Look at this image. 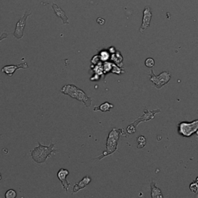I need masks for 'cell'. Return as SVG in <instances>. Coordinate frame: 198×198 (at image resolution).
<instances>
[{
	"instance_id": "28",
	"label": "cell",
	"mask_w": 198,
	"mask_h": 198,
	"mask_svg": "<svg viewBox=\"0 0 198 198\" xmlns=\"http://www.w3.org/2000/svg\"><path fill=\"white\" fill-rule=\"evenodd\" d=\"M1 179H2V176H1V174H0V180H1Z\"/></svg>"
},
{
	"instance_id": "7",
	"label": "cell",
	"mask_w": 198,
	"mask_h": 198,
	"mask_svg": "<svg viewBox=\"0 0 198 198\" xmlns=\"http://www.w3.org/2000/svg\"><path fill=\"white\" fill-rule=\"evenodd\" d=\"M146 112H145L143 116H142V117H140L139 119H138L136 121H135L134 123L130 125L129 127L127 128V132L129 133V134H132V133H134L135 132L137 123L141 122V121H148V120L151 119H153L155 115H156L157 112H160V110H156V111H152V112H148V111H146Z\"/></svg>"
},
{
	"instance_id": "18",
	"label": "cell",
	"mask_w": 198,
	"mask_h": 198,
	"mask_svg": "<svg viewBox=\"0 0 198 198\" xmlns=\"http://www.w3.org/2000/svg\"><path fill=\"white\" fill-rule=\"evenodd\" d=\"M145 64H146V67H149V68H152V67H153V66L155 65V60H154L152 58H148V59L146 60Z\"/></svg>"
},
{
	"instance_id": "19",
	"label": "cell",
	"mask_w": 198,
	"mask_h": 198,
	"mask_svg": "<svg viewBox=\"0 0 198 198\" xmlns=\"http://www.w3.org/2000/svg\"><path fill=\"white\" fill-rule=\"evenodd\" d=\"M112 60L116 62V64H119V63L121 62V60H122V57H121V55L119 53H117V55H112Z\"/></svg>"
},
{
	"instance_id": "4",
	"label": "cell",
	"mask_w": 198,
	"mask_h": 198,
	"mask_svg": "<svg viewBox=\"0 0 198 198\" xmlns=\"http://www.w3.org/2000/svg\"><path fill=\"white\" fill-rule=\"evenodd\" d=\"M150 80L153 82L154 85L157 89H160L163 86L166 85L170 80V74L168 71H163L160 75L154 74L152 70H151V74H150Z\"/></svg>"
},
{
	"instance_id": "14",
	"label": "cell",
	"mask_w": 198,
	"mask_h": 198,
	"mask_svg": "<svg viewBox=\"0 0 198 198\" xmlns=\"http://www.w3.org/2000/svg\"><path fill=\"white\" fill-rule=\"evenodd\" d=\"M114 105L112 104H110L108 102H105L104 104L101 105L98 107L94 108V111H101V112H109L110 110L113 108Z\"/></svg>"
},
{
	"instance_id": "12",
	"label": "cell",
	"mask_w": 198,
	"mask_h": 198,
	"mask_svg": "<svg viewBox=\"0 0 198 198\" xmlns=\"http://www.w3.org/2000/svg\"><path fill=\"white\" fill-rule=\"evenodd\" d=\"M91 178L89 177H84L78 183H76V184L74 185V187L73 188V193L78 192L80 190L86 187L87 186H88V184L91 182Z\"/></svg>"
},
{
	"instance_id": "25",
	"label": "cell",
	"mask_w": 198,
	"mask_h": 198,
	"mask_svg": "<svg viewBox=\"0 0 198 198\" xmlns=\"http://www.w3.org/2000/svg\"><path fill=\"white\" fill-rule=\"evenodd\" d=\"M114 49H115V48H114V47H111V48H110V50H109L110 52H112V53H115V52H116V50H113Z\"/></svg>"
},
{
	"instance_id": "26",
	"label": "cell",
	"mask_w": 198,
	"mask_h": 198,
	"mask_svg": "<svg viewBox=\"0 0 198 198\" xmlns=\"http://www.w3.org/2000/svg\"><path fill=\"white\" fill-rule=\"evenodd\" d=\"M196 132V134H197V136H198V129H197V131H196V132Z\"/></svg>"
},
{
	"instance_id": "10",
	"label": "cell",
	"mask_w": 198,
	"mask_h": 198,
	"mask_svg": "<svg viewBox=\"0 0 198 198\" xmlns=\"http://www.w3.org/2000/svg\"><path fill=\"white\" fill-rule=\"evenodd\" d=\"M68 174H69V171L65 169H60L57 173L58 179L60 180V181L61 182L62 186H63L64 189L65 190V191H68L70 186V183H68V182L66 180V177H67V176L68 175Z\"/></svg>"
},
{
	"instance_id": "8",
	"label": "cell",
	"mask_w": 198,
	"mask_h": 198,
	"mask_svg": "<svg viewBox=\"0 0 198 198\" xmlns=\"http://www.w3.org/2000/svg\"><path fill=\"white\" fill-rule=\"evenodd\" d=\"M28 68V64L27 63L24 62V63H21V64H17V65H7V66H4L2 68L1 71L2 73H5L6 74H7L8 76H13L14 73L15 72V71L18 69H26Z\"/></svg>"
},
{
	"instance_id": "23",
	"label": "cell",
	"mask_w": 198,
	"mask_h": 198,
	"mask_svg": "<svg viewBox=\"0 0 198 198\" xmlns=\"http://www.w3.org/2000/svg\"><path fill=\"white\" fill-rule=\"evenodd\" d=\"M8 37V33H2L1 36H0V42L2 40H4V39H6V37Z\"/></svg>"
},
{
	"instance_id": "13",
	"label": "cell",
	"mask_w": 198,
	"mask_h": 198,
	"mask_svg": "<svg viewBox=\"0 0 198 198\" xmlns=\"http://www.w3.org/2000/svg\"><path fill=\"white\" fill-rule=\"evenodd\" d=\"M151 196L152 198H163V196L162 194V192L160 189L156 187V183L152 181L151 183Z\"/></svg>"
},
{
	"instance_id": "21",
	"label": "cell",
	"mask_w": 198,
	"mask_h": 198,
	"mask_svg": "<svg viewBox=\"0 0 198 198\" xmlns=\"http://www.w3.org/2000/svg\"><path fill=\"white\" fill-rule=\"evenodd\" d=\"M112 65L113 64H111V63H108V62H106L105 64H104L103 66V68L105 70V72H108V71H110L112 69Z\"/></svg>"
},
{
	"instance_id": "5",
	"label": "cell",
	"mask_w": 198,
	"mask_h": 198,
	"mask_svg": "<svg viewBox=\"0 0 198 198\" xmlns=\"http://www.w3.org/2000/svg\"><path fill=\"white\" fill-rule=\"evenodd\" d=\"M198 129V119L194 121L191 123L181 122L179 124V133L183 136H191L193 133Z\"/></svg>"
},
{
	"instance_id": "16",
	"label": "cell",
	"mask_w": 198,
	"mask_h": 198,
	"mask_svg": "<svg viewBox=\"0 0 198 198\" xmlns=\"http://www.w3.org/2000/svg\"><path fill=\"white\" fill-rule=\"evenodd\" d=\"M99 57H100V60H102V61H107L109 59V53L103 50V51L100 53Z\"/></svg>"
},
{
	"instance_id": "11",
	"label": "cell",
	"mask_w": 198,
	"mask_h": 198,
	"mask_svg": "<svg viewBox=\"0 0 198 198\" xmlns=\"http://www.w3.org/2000/svg\"><path fill=\"white\" fill-rule=\"evenodd\" d=\"M52 7L54 13H56V15H57L58 17H60V19H62L63 23H64V24H68V23H69V22H68V18H67V15H65L64 12L57 5H56V4H52Z\"/></svg>"
},
{
	"instance_id": "20",
	"label": "cell",
	"mask_w": 198,
	"mask_h": 198,
	"mask_svg": "<svg viewBox=\"0 0 198 198\" xmlns=\"http://www.w3.org/2000/svg\"><path fill=\"white\" fill-rule=\"evenodd\" d=\"M190 188H191L192 192L198 193V183H197V182H195V181L194 182H193V183L191 184Z\"/></svg>"
},
{
	"instance_id": "27",
	"label": "cell",
	"mask_w": 198,
	"mask_h": 198,
	"mask_svg": "<svg viewBox=\"0 0 198 198\" xmlns=\"http://www.w3.org/2000/svg\"><path fill=\"white\" fill-rule=\"evenodd\" d=\"M196 182L198 183V177H197V180H196Z\"/></svg>"
},
{
	"instance_id": "24",
	"label": "cell",
	"mask_w": 198,
	"mask_h": 198,
	"mask_svg": "<svg viewBox=\"0 0 198 198\" xmlns=\"http://www.w3.org/2000/svg\"><path fill=\"white\" fill-rule=\"evenodd\" d=\"M97 22H98V24H100V25H104L105 24V19H102V18H98Z\"/></svg>"
},
{
	"instance_id": "15",
	"label": "cell",
	"mask_w": 198,
	"mask_h": 198,
	"mask_svg": "<svg viewBox=\"0 0 198 198\" xmlns=\"http://www.w3.org/2000/svg\"><path fill=\"white\" fill-rule=\"evenodd\" d=\"M137 141H138V149L143 148L145 146V145H146V142L145 137L143 136V135H141V136H139L138 138H137Z\"/></svg>"
},
{
	"instance_id": "9",
	"label": "cell",
	"mask_w": 198,
	"mask_h": 198,
	"mask_svg": "<svg viewBox=\"0 0 198 198\" xmlns=\"http://www.w3.org/2000/svg\"><path fill=\"white\" fill-rule=\"evenodd\" d=\"M152 13H151V10L149 6H146L145 8L144 12H143V18H142V23L141 26V28L139 29L141 33H143V31L146 30V29H148L149 26L150 25V22H151V19H152Z\"/></svg>"
},
{
	"instance_id": "1",
	"label": "cell",
	"mask_w": 198,
	"mask_h": 198,
	"mask_svg": "<svg viewBox=\"0 0 198 198\" xmlns=\"http://www.w3.org/2000/svg\"><path fill=\"white\" fill-rule=\"evenodd\" d=\"M38 142V147L33 149L31 151V157L37 163H43L49 156H51L53 152H56L54 147V143H51L50 146H43L40 142Z\"/></svg>"
},
{
	"instance_id": "17",
	"label": "cell",
	"mask_w": 198,
	"mask_h": 198,
	"mask_svg": "<svg viewBox=\"0 0 198 198\" xmlns=\"http://www.w3.org/2000/svg\"><path fill=\"white\" fill-rule=\"evenodd\" d=\"M16 196H17V194L14 190H9L5 194L6 198H15Z\"/></svg>"
},
{
	"instance_id": "2",
	"label": "cell",
	"mask_w": 198,
	"mask_h": 198,
	"mask_svg": "<svg viewBox=\"0 0 198 198\" xmlns=\"http://www.w3.org/2000/svg\"><path fill=\"white\" fill-rule=\"evenodd\" d=\"M62 94H67L72 98H75L80 102H84L86 107H90L91 105V99L89 98L81 89L78 88L77 86L74 85H67L63 87L60 90Z\"/></svg>"
},
{
	"instance_id": "3",
	"label": "cell",
	"mask_w": 198,
	"mask_h": 198,
	"mask_svg": "<svg viewBox=\"0 0 198 198\" xmlns=\"http://www.w3.org/2000/svg\"><path fill=\"white\" fill-rule=\"evenodd\" d=\"M119 138V133L117 129H112L108 137L107 144H106V150L103 152L102 156L100 157H98V159L100 160L102 158H104L105 156H108V155H111V154L113 153L116 150V149H117Z\"/></svg>"
},
{
	"instance_id": "22",
	"label": "cell",
	"mask_w": 198,
	"mask_h": 198,
	"mask_svg": "<svg viewBox=\"0 0 198 198\" xmlns=\"http://www.w3.org/2000/svg\"><path fill=\"white\" fill-rule=\"evenodd\" d=\"M112 69H113V71H112V72L113 73H116V74H120L121 72V69L120 68H119V67H117L116 65H112Z\"/></svg>"
},
{
	"instance_id": "6",
	"label": "cell",
	"mask_w": 198,
	"mask_h": 198,
	"mask_svg": "<svg viewBox=\"0 0 198 198\" xmlns=\"http://www.w3.org/2000/svg\"><path fill=\"white\" fill-rule=\"evenodd\" d=\"M30 15L31 13L29 11V10H26V11L24 13V15L16 23V26H15V29L13 33V36L17 40H20L24 36V29H25L26 26V19L28 18V16Z\"/></svg>"
}]
</instances>
